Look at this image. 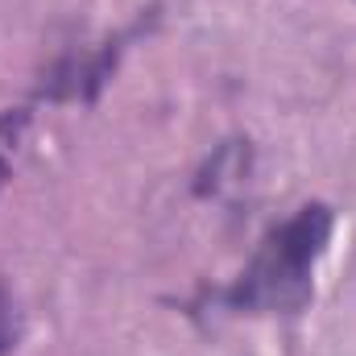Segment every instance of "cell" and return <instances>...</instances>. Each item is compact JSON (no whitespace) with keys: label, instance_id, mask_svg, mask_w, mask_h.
<instances>
[{"label":"cell","instance_id":"7a4b0ae2","mask_svg":"<svg viewBox=\"0 0 356 356\" xmlns=\"http://www.w3.org/2000/svg\"><path fill=\"white\" fill-rule=\"evenodd\" d=\"M21 340V311H17V298L0 286V356H8Z\"/></svg>","mask_w":356,"mask_h":356},{"label":"cell","instance_id":"6da1fadb","mask_svg":"<svg viewBox=\"0 0 356 356\" xmlns=\"http://www.w3.org/2000/svg\"><path fill=\"white\" fill-rule=\"evenodd\" d=\"M336 232L327 203H307L277 228H269L253 261L224 290V302L241 315H298L315 294V266Z\"/></svg>","mask_w":356,"mask_h":356},{"label":"cell","instance_id":"3957f363","mask_svg":"<svg viewBox=\"0 0 356 356\" xmlns=\"http://www.w3.org/2000/svg\"><path fill=\"white\" fill-rule=\"evenodd\" d=\"M4 182H8V162H4V154H0V191H4Z\"/></svg>","mask_w":356,"mask_h":356}]
</instances>
